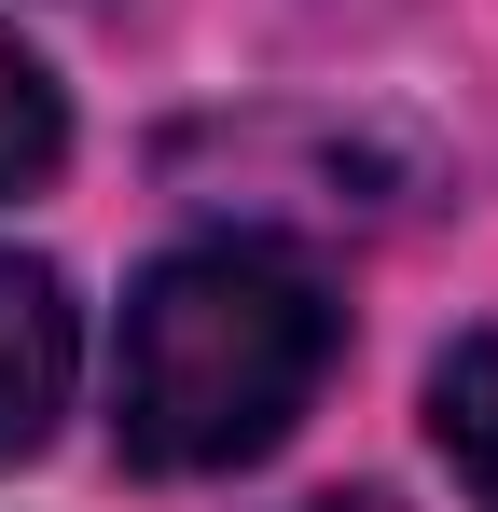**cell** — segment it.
Here are the masks:
<instances>
[{
	"label": "cell",
	"mask_w": 498,
	"mask_h": 512,
	"mask_svg": "<svg viewBox=\"0 0 498 512\" xmlns=\"http://www.w3.org/2000/svg\"><path fill=\"white\" fill-rule=\"evenodd\" d=\"M70 360H83L70 291H56L42 263H14V250H0V457H28V443L56 429V402H70Z\"/></svg>",
	"instance_id": "7a4b0ae2"
},
{
	"label": "cell",
	"mask_w": 498,
	"mask_h": 512,
	"mask_svg": "<svg viewBox=\"0 0 498 512\" xmlns=\"http://www.w3.org/2000/svg\"><path fill=\"white\" fill-rule=\"evenodd\" d=\"M429 429H443V457H457V485L498 512V333H471L443 360V388H429Z\"/></svg>",
	"instance_id": "3957f363"
},
{
	"label": "cell",
	"mask_w": 498,
	"mask_h": 512,
	"mask_svg": "<svg viewBox=\"0 0 498 512\" xmlns=\"http://www.w3.org/2000/svg\"><path fill=\"white\" fill-rule=\"evenodd\" d=\"M332 374V305L305 263L277 250H180L139 277L125 305V360H111V429L139 471H236L305 416Z\"/></svg>",
	"instance_id": "6da1fadb"
},
{
	"label": "cell",
	"mask_w": 498,
	"mask_h": 512,
	"mask_svg": "<svg viewBox=\"0 0 498 512\" xmlns=\"http://www.w3.org/2000/svg\"><path fill=\"white\" fill-rule=\"evenodd\" d=\"M305 512H388V499H305Z\"/></svg>",
	"instance_id": "5b68a950"
},
{
	"label": "cell",
	"mask_w": 498,
	"mask_h": 512,
	"mask_svg": "<svg viewBox=\"0 0 498 512\" xmlns=\"http://www.w3.org/2000/svg\"><path fill=\"white\" fill-rule=\"evenodd\" d=\"M56 153H70V111H56V84H42V56L0 28V194H28Z\"/></svg>",
	"instance_id": "277c9868"
}]
</instances>
